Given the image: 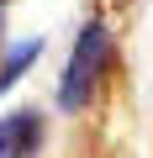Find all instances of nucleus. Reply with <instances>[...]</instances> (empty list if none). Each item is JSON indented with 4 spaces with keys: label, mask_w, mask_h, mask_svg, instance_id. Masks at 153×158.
<instances>
[{
    "label": "nucleus",
    "mask_w": 153,
    "mask_h": 158,
    "mask_svg": "<svg viewBox=\"0 0 153 158\" xmlns=\"http://www.w3.org/2000/svg\"><path fill=\"white\" fill-rule=\"evenodd\" d=\"M42 137H48V121L37 106H16L0 116V158H37Z\"/></svg>",
    "instance_id": "2"
},
{
    "label": "nucleus",
    "mask_w": 153,
    "mask_h": 158,
    "mask_svg": "<svg viewBox=\"0 0 153 158\" xmlns=\"http://www.w3.org/2000/svg\"><path fill=\"white\" fill-rule=\"evenodd\" d=\"M37 53H42V37H27V42H16V48H6V58H0V95H6L16 79L37 63Z\"/></svg>",
    "instance_id": "3"
},
{
    "label": "nucleus",
    "mask_w": 153,
    "mask_h": 158,
    "mask_svg": "<svg viewBox=\"0 0 153 158\" xmlns=\"http://www.w3.org/2000/svg\"><path fill=\"white\" fill-rule=\"evenodd\" d=\"M116 69V32L100 11H90L79 21V32H74V48H69V63H63V79H58V111H85L100 85L111 79Z\"/></svg>",
    "instance_id": "1"
},
{
    "label": "nucleus",
    "mask_w": 153,
    "mask_h": 158,
    "mask_svg": "<svg viewBox=\"0 0 153 158\" xmlns=\"http://www.w3.org/2000/svg\"><path fill=\"white\" fill-rule=\"evenodd\" d=\"M0 32H6V0H0Z\"/></svg>",
    "instance_id": "4"
}]
</instances>
